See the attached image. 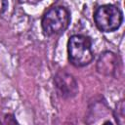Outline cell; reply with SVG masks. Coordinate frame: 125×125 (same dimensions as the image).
Wrapping results in <instances>:
<instances>
[{
	"mask_svg": "<svg viewBox=\"0 0 125 125\" xmlns=\"http://www.w3.org/2000/svg\"><path fill=\"white\" fill-rule=\"evenodd\" d=\"M97 68L100 73L105 75H113L118 69L117 57L111 52H104L98 61Z\"/></svg>",
	"mask_w": 125,
	"mask_h": 125,
	"instance_id": "5b68a950",
	"label": "cell"
},
{
	"mask_svg": "<svg viewBox=\"0 0 125 125\" xmlns=\"http://www.w3.org/2000/svg\"><path fill=\"white\" fill-rule=\"evenodd\" d=\"M21 3H28V4H36L38 2H40L41 0H19Z\"/></svg>",
	"mask_w": 125,
	"mask_h": 125,
	"instance_id": "ba28073f",
	"label": "cell"
},
{
	"mask_svg": "<svg viewBox=\"0 0 125 125\" xmlns=\"http://www.w3.org/2000/svg\"><path fill=\"white\" fill-rule=\"evenodd\" d=\"M70 21L69 12L63 7L51 8L42 18L41 25L48 36L59 34L66 29Z\"/></svg>",
	"mask_w": 125,
	"mask_h": 125,
	"instance_id": "7a4b0ae2",
	"label": "cell"
},
{
	"mask_svg": "<svg viewBox=\"0 0 125 125\" xmlns=\"http://www.w3.org/2000/svg\"><path fill=\"white\" fill-rule=\"evenodd\" d=\"M116 109H117V111H119V113H117L115 115L116 121L120 124V118H121L122 122L124 123V105H123V102H120V104H119V105H117Z\"/></svg>",
	"mask_w": 125,
	"mask_h": 125,
	"instance_id": "8992f818",
	"label": "cell"
},
{
	"mask_svg": "<svg viewBox=\"0 0 125 125\" xmlns=\"http://www.w3.org/2000/svg\"><path fill=\"white\" fill-rule=\"evenodd\" d=\"M7 8V0H0V13H3Z\"/></svg>",
	"mask_w": 125,
	"mask_h": 125,
	"instance_id": "52a82bcc",
	"label": "cell"
},
{
	"mask_svg": "<svg viewBox=\"0 0 125 125\" xmlns=\"http://www.w3.org/2000/svg\"><path fill=\"white\" fill-rule=\"evenodd\" d=\"M67 51L69 62L77 67L89 64L94 57L90 38L80 34L72 35L69 38Z\"/></svg>",
	"mask_w": 125,
	"mask_h": 125,
	"instance_id": "6da1fadb",
	"label": "cell"
},
{
	"mask_svg": "<svg viewBox=\"0 0 125 125\" xmlns=\"http://www.w3.org/2000/svg\"><path fill=\"white\" fill-rule=\"evenodd\" d=\"M94 20L100 30L104 32H112L120 27L123 21V15L116 6L106 4L96 10Z\"/></svg>",
	"mask_w": 125,
	"mask_h": 125,
	"instance_id": "3957f363",
	"label": "cell"
},
{
	"mask_svg": "<svg viewBox=\"0 0 125 125\" xmlns=\"http://www.w3.org/2000/svg\"><path fill=\"white\" fill-rule=\"evenodd\" d=\"M58 90L63 97H71L77 93V84L73 77L65 72H60L55 78Z\"/></svg>",
	"mask_w": 125,
	"mask_h": 125,
	"instance_id": "277c9868",
	"label": "cell"
}]
</instances>
